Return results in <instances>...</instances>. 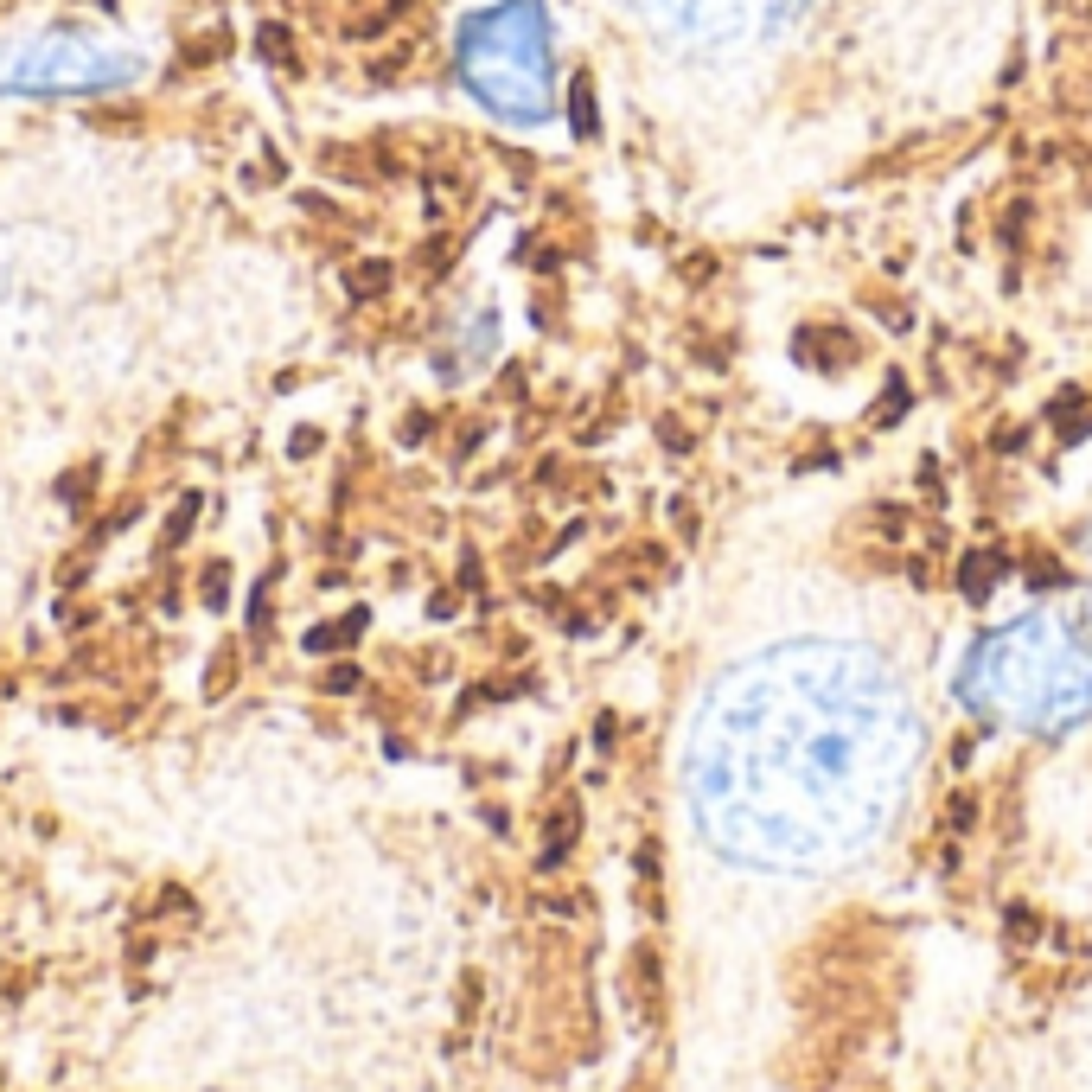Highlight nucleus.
Masks as SVG:
<instances>
[{
	"mask_svg": "<svg viewBox=\"0 0 1092 1092\" xmlns=\"http://www.w3.org/2000/svg\"><path fill=\"white\" fill-rule=\"evenodd\" d=\"M575 134H595V96H588V77H575Z\"/></svg>",
	"mask_w": 1092,
	"mask_h": 1092,
	"instance_id": "4",
	"label": "nucleus"
},
{
	"mask_svg": "<svg viewBox=\"0 0 1092 1092\" xmlns=\"http://www.w3.org/2000/svg\"><path fill=\"white\" fill-rule=\"evenodd\" d=\"M996 569H1003V556H965V569H959V575H965V581H959L965 601H984V595L996 588Z\"/></svg>",
	"mask_w": 1092,
	"mask_h": 1092,
	"instance_id": "1",
	"label": "nucleus"
},
{
	"mask_svg": "<svg viewBox=\"0 0 1092 1092\" xmlns=\"http://www.w3.org/2000/svg\"><path fill=\"white\" fill-rule=\"evenodd\" d=\"M971 818H978V805H971V792H959V798H952V805H945V824H952V831L965 837V831H971Z\"/></svg>",
	"mask_w": 1092,
	"mask_h": 1092,
	"instance_id": "5",
	"label": "nucleus"
},
{
	"mask_svg": "<svg viewBox=\"0 0 1092 1092\" xmlns=\"http://www.w3.org/2000/svg\"><path fill=\"white\" fill-rule=\"evenodd\" d=\"M384 287H390V262H358L351 295H384Z\"/></svg>",
	"mask_w": 1092,
	"mask_h": 1092,
	"instance_id": "2",
	"label": "nucleus"
},
{
	"mask_svg": "<svg viewBox=\"0 0 1092 1092\" xmlns=\"http://www.w3.org/2000/svg\"><path fill=\"white\" fill-rule=\"evenodd\" d=\"M1029 581H1035V588H1067V569L1054 556H1029Z\"/></svg>",
	"mask_w": 1092,
	"mask_h": 1092,
	"instance_id": "3",
	"label": "nucleus"
},
{
	"mask_svg": "<svg viewBox=\"0 0 1092 1092\" xmlns=\"http://www.w3.org/2000/svg\"><path fill=\"white\" fill-rule=\"evenodd\" d=\"M818 339H824V332H812V326L798 332V345H818ZM831 351H837V358H856V339H837V332H831Z\"/></svg>",
	"mask_w": 1092,
	"mask_h": 1092,
	"instance_id": "9",
	"label": "nucleus"
},
{
	"mask_svg": "<svg viewBox=\"0 0 1092 1092\" xmlns=\"http://www.w3.org/2000/svg\"><path fill=\"white\" fill-rule=\"evenodd\" d=\"M1009 939H1015V945L1035 939V914H1029V907H1009Z\"/></svg>",
	"mask_w": 1092,
	"mask_h": 1092,
	"instance_id": "7",
	"label": "nucleus"
},
{
	"mask_svg": "<svg viewBox=\"0 0 1092 1092\" xmlns=\"http://www.w3.org/2000/svg\"><path fill=\"white\" fill-rule=\"evenodd\" d=\"M262 58L287 64V26H262Z\"/></svg>",
	"mask_w": 1092,
	"mask_h": 1092,
	"instance_id": "6",
	"label": "nucleus"
},
{
	"mask_svg": "<svg viewBox=\"0 0 1092 1092\" xmlns=\"http://www.w3.org/2000/svg\"><path fill=\"white\" fill-rule=\"evenodd\" d=\"M901 409H907V384H895V390H888V396L876 403V422L888 428V415H901Z\"/></svg>",
	"mask_w": 1092,
	"mask_h": 1092,
	"instance_id": "8",
	"label": "nucleus"
}]
</instances>
